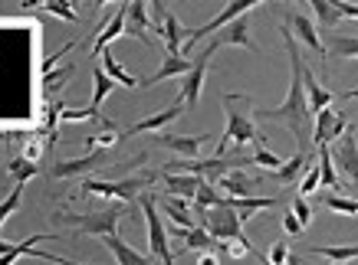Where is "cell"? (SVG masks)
I'll return each instance as SVG.
<instances>
[{"mask_svg":"<svg viewBox=\"0 0 358 265\" xmlns=\"http://www.w3.org/2000/svg\"><path fill=\"white\" fill-rule=\"evenodd\" d=\"M282 43H286V53H289V69H293V79H289V92H286V102L276 108H257L253 118H263V121H282V125L293 131L296 144L303 154H313V112H309V98H306V82H303V56H299V43H296L293 30L282 26Z\"/></svg>","mask_w":358,"mask_h":265,"instance_id":"obj_1","label":"cell"},{"mask_svg":"<svg viewBox=\"0 0 358 265\" xmlns=\"http://www.w3.org/2000/svg\"><path fill=\"white\" fill-rule=\"evenodd\" d=\"M224 102V112H227V128L220 135V144L214 151V158H227V148H243V144H257L263 138L257 125H253V98L243 96V92H227L220 98Z\"/></svg>","mask_w":358,"mask_h":265,"instance_id":"obj_2","label":"cell"},{"mask_svg":"<svg viewBox=\"0 0 358 265\" xmlns=\"http://www.w3.org/2000/svg\"><path fill=\"white\" fill-rule=\"evenodd\" d=\"M125 206H106V210H92V213H53V223L69 226L76 229V236H115L119 233V220L125 216Z\"/></svg>","mask_w":358,"mask_h":265,"instance_id":"obj_3","label":"cell"},{"mask_svg":"<svg viewBox=\"0 0 358 265\" xmlns=\"http://www.w3.org/2000/svg\"><path fill=\"white\" fill-rule=\"evenodd\" d=\"M158 174H138V177H125V181H83V193H96L106 200H119L125 206H135L141 200V190L152 187Z\"/></svg>","mask_w":358,"mask_h":265,"instance_id":"obj_4","label":"cell"},{"mask_svg":"<svg viewBox=\"0 0 358 265\" xmlns=\"http://www.w3.org/2000/svg\"><path fill=\"white\" fill-rule=\"evenodd\" d=\"M138 203H141V213H145V223H148V249H152V255L162 265H174V252L168 245L171 236H168V226L162 223V210H158L155 193H145Z\"/></svg>","mask_w":358,"mask_h":265,"instance_id":"obj_5","label":"cell"},{"mask_svg":"<svg viewBox=\"0 0 358 265\" xmlns=\"http://www.w3.org/2000/svg\"><path fill=\"white\" fill-rule=\"evenodd\" d=\"M201 226H204L207 233L214 236L220 245L230 243V239H240V236H243V220H240V213L234 210V206H227V200H224V206H214V210H207L204 220H201Z\"/></svg>","mask_w":358,"mask_h":265,"instance_id":"obj_6","label":"cell"},{"mask_svg":"<svg viewBox=\"0 0 358 265\" xmlns=\"http://www.w3.org/2000/svg\"><path fill=\"white\" fill-rule=\"evenodd\" d=\"M253 7H257L253 0H237V3H227V7H224V10H220L210 23H204V26H197V30H187L185 50L191 53V50H194V46H197L201 40H207V36H217V33L224 30V26H230V23L240 20V17H247V13L253 10Z\"/></svg>","mask_w":358,"mask_h":265,"instance_id":"obj_7","label":"cell"},{"mask_svg":"<svg viewBox=\"0 0 358 265\" xmlns=\"http://www.w3.org/2000/svg\"><path fill=\"white\" fill-rule=\"evenodd\" d=\"M348 118L336 108H326V112H319L315 115V131H313V148H329L332 141H338L342 135L348 131Z\"/></svg>","mask_w":358,"mask_h":265,"instance_id":"obj_8","label":"cell"},{"mask_svg":"<svg viewBox=\"0 0 358 265\" xmlns=\"http://www.w3.org/2000/svg\"><path fill=\"white\" fill-rule=\"evenodd\" d=\"M210 56H214V50L204 46L201 56L194 59V69H191V73L185 75V82H181V105L185 108H194L197 102H201V89H204V75H207V66H210Z\"/></svg>","mask_w":358,"mask_h":265,"instance_id":"obj_9","label":"cell"},{"mask_svg":"<svg viewBox=\"0 0 358 265\" xmlns=\"http://www.w3.org/2000/svg\"><path fill=\"white\" fill-rule=\"evenodd\" d=\"M336 170H342V177H345L352 187H358V141H355V125L348 128L345 135L338 138L336 144Z\"/></svg>","mask_w":358,"mask_h":265,"instance_id":"obj_10","label":"cell"},{"mask_svg":"<svg viewBox=\"0 0 358 265\" xmlns=\"http://www.w3.org/2000/svg\"><path fill=\"white\" fill-rule=\"evenodd\" d=\"M207 46H210L214 53H217L220 46H240V50H250V53H260V46L250 40V13L247 17H240V20H234L230 26H224V30L207 43Z\"/></svg>","mask_w":358,"mask_h":265,"instance_id":"obj_11","label":"cell"},{"mask_svg":"<svg viewBox=\"0 0 358 265\" xmlns=\"http://www.w3.org/2000/svg\"><path fill=\"white\" fill-rule=\"evenodd\" d=\"M109 151H89L86 158H73V160H59V164H53V170H50V177H56V181H63V177H79V174H89V170L102 167V164H109Z\"/></svg>","mask_w":358,"mask_h":265,"instance_id":"obj_12","label":"cell"},{"mask_svg":"<svg viewBox=\"0 0 358 265\" xmlns=\"http://www.w3.org/2000/svg\"><path fill=\"white\" fill-rule=\"evenodd\" d=\"M155 141H158L162 148L174 151V154H181L185 160H197L201 144H207V141H210V135H207V131H201V135H168V131H162V135H155Z\"/></svg>","mask_w":358,"mask_h":265,"instance_id":"obj_13","label":"cell"},{"mask_svg":"<svg viewBox=\"0 0 358 265\" xmlns=\"http://www.w3.org/2000/svg\"><path fill=\"white\" fill-rule=\"evenodd\" d=\"M286 26L293 30V36H299V43H306V46H309V50H313V53L326 63L329 46L319 40V30H315V23L309 20L306 13H289V17H286Z\"/></svg>","mask_w":358,"mask_h":265,"instance_id":"obj_14","label":"cell"},{"mask_svg":"<svg viewBox=\"0 0 358 265\" xmlns=\"http://www.w3.org/2000/svg\"><path fill=\"white\" fill-rule=\"evenodd\" d=\"M185 112L187 108L181 105V98H178L171 108H164V112H158V115H148V118H141V121H135V125H129L125 131H122V141L131 138V135H141V131H162V128H168L174 118H181Z\"/></svg>","mask_w":358,"mask_h":265,"instance_id":"obj_15","label":"cell"},{"mask_svg":"<svg viewBox=\"0 0 358 265\" xmlns=\"http://www.w3.org/2000/svg\"><path fill=\"white\" fill-rule=\"evenodd\" d=\"M148 30H152V7H148L145 0H131L129 17H125V33L135 36V40H141V43H152Z\"/></svg>","mask_w":358,"mask_h":265,"instance_id":"obj_16","label":"cell"},{"mask_svg":"<svg viewBox=\"0 0 358 265\" xmlns=\"http://www.w3.org/2000/svg\"><path fill=\"white\" fill-rule=\"evenodd\" d=\"M313 158H315V154H303V151H296L293 158L286 160L280 170H270V177H273L276 183H282V187H289V183H299V181L306 177V170L315 164Z\"/></svg>","mask_w":358,"mask_h":265,"instance_id":"obj_17","label":"cell"},{"mask_svg":"<svg viewBox=\"0 0 358 265\" xmlns=\"http://www.w3.org/2000/svg\"><path fill=\"white\" fill-rule=\"evenodd\" d=\"M125 17H129V3H122L119 10H115V17H112V20L96 33V40H92V56H102L112 46V43H115L122 33H125Z\"/></svg>","mask_w":358,"mask_h":265,"instance_id":"obj_18","label":"cell"},{"mask_svg":"<svg viewBox=\"0 0 358 265\" xmlns=\"http://www.w3.org/2000/svg\"><path fill=\"white\" fill-rule=\"evenodd\" d=\"M162 36H164V56H185L187 30L181 26V20L171 10L164 13V20H162Z\"/></svg>","mask_w":358,"mask_h":265,"instance_id":"obj_19","label":"cell"},{"mask_svg":"<svg viewBox=\"0 0 358 265\" xmlns=\"http://www.w3.org/2000/svg\"><path fill=\"white\" fill-rule=\"evenodd\" d=\"M194 69V59H187V56H164V63L158 73H152L148 79H141V89H152V85L164 82V79H174V75H187Z\"/></svg>","mask_w":358,"mask_h":265,"instance_id":"obj_20","label":"cell"},{"mask_svg":"<svg viewBox=\"0 0 358 265\" xmlns=\"http://www.w3.org/2000/svg\"><path fill=\"white\" fill-rule=\"evenodd\" d=\"M303 82H306V98H309V112H313V115H319V112L332 108V98H336V96H332L326 85L319 82V79H315L309 66L303 69Z\"/></svg>","mask_w":358,"mask_h":265,"instance_id":"obj_21","label":"cell"},{"mask_svg":"<svg viewBox=\"0 0 358 265\" xmlns=\"http://www.w3.org/2000/svg\"><path fill=\"white\" fill-rule=\"evenodd\" d=\"M162 177L168 197H181V200H194L204 183V177H194V174H162Z\"/></svg>","mask_w":358,"mask_h":265,"instance_id":"obj_22","label":"cell"},{"mask_svg":"<svg viewBox=\"0 0 358 265\" xmlns=\"http://www.w3.org/2000/svg\"><path fill=\"white\" fill-rule=\"evenodd\" d=\"M158 206H162V213L171 220V226H181V229H194V216H191V206H187V200H181V197H168L164 193L162 200H158Z\"/></svg>","mask_w":358,"mask_h":265,"instance_id":"obj_23","label":"cell"},{"mask_svg":"<svg viewBox=\"0 0 358 265\" xmlns=\"http://www.w3.org/2000/svg\"><path fill=\"white\" fill-rule=\"evenodd\" d=\"M102 243H106V249L115 255V262H119V265H152V259H148V255H141L138 249H131V245L125 243L119 233H115V236H102Z\"/></svg>","mask_w":358,"mask_h":265,"instance_id":"obj_24","label":"cell"},{"mask_svg":"<svg viewBox=\"0 0 358 265\" xmlns=\"http://www.w3.org/2000/svg\"><path fill=\"white\" fill-rule=\"evenodd\" d=\"M217 183H220V190H224V197L243 200V197H250L253 183H260V181H257V177H247V170H230V174H224Z\"/></svg>","mask_w":358,"mask_h":265,"instance_id":"obj_25","label":"cell"},{"mask_svg":"<svg viewBox=\"0 0 358 265\" xmlns=\"http://www.w3.org/2000/svg\"><path fill=\"white\" fill-rule=\"evenodd\" d=\"M280 203V197H243V200H234V197H227V206H234V210L240 213V220L247 223L250 216H257L260 210H270V206H276Z\"/></svg>","mask_w":358,"mask_h":265,"instance_id":"obj_26","label":"cell"},{"mask_svg":"<svg viewBox=\"0 0 358 265\" xmlns=\"http://www.w3.org/2000/svg\"><path fill=\"white\" fill-rule=\"evenodd\" d=\"M99 59H102V69H106V75H109L115 85H125V89H138V85H141L135 75L122 69V63L115 59V53H112V50H106V53L99 56Z\"/></svg>","mask_w":358,"mask_h":265,"instance_id":"obj_27","label":"cell"},{"mask_svg":"<svg viewBox=\"0 0 358 265\" xmlns=\"http://www.w3.org/2000/svg\"><path fill=\"white\" fill-rule=\"evenodd\" d=\"M112 92H115V82L106 75V69H102V66H92V102H89V108H92V112H99V105H102Z\"/></svg>","mask_w":358,"mask_h":265,"instance_id":"obj_28","label":"cell"},{"mask_svg":"<svg viewBox=\"0 0 358 265\" xmlns=\"http://www.w3.org/2000/svg\"><path fill=\"white\" fill-rule=\"evenodd\" d=\"M315 164H319V174H322V187H329V190L336 193L342 183H338V170H336V164H332V151L315 148Z\"/></svg>","mask_w":358,"mask_h":265,"instance_id":"obj_29","label":"cell"},{"mask_svg":"<svg viewBox=\"0 0 358 265\" xmlns=\"http://www.w3.org/2000/svg\"><path fill=\"white\" fill-rule=\"evenodd\" d=\"M224 200H227V197H220V193L214 190V183L204 181V183H201V190H197V197H194V213H197V220H204L207 210H214V206H224Z\"/></svg>","mask_w":358,"mask_h":265,"instance_id":"obj_30","label":"cell"},{"mask_svg":"<svg viewBox=\"0 0 358 265\" xmlns=\"http://www.w3.org/2000/svg\"><path fill=\"white\" fill-rule=\"evenodd\" d=\"M329 56L336 59H358V36H329Z\"/></svg>","mask_w":358,"mask_h":265,"instance_id":"obj_31","label":"cell"},{"mask_svg":"<svg viewBox=\"0 0 358 265\" xmlns=\"http://www.w3.org/2000/svg\"><path fill=\"white\" fill-rule=\"evenodd\" d=\"M313 255H322L329 262H352L358 259V245H313Z\"/></svg>","mask_w":358,"mask_h":265,"instance_id":"obj_32","label":"cell"},{"mask_svg":"<svg viewBox=\"0 0 358 265\" xmlns=\"http://www.w3.org/2000/svg\"><path fill=\"white\" fill-rule=\"evenodd\" d=\"M309 7L315 10V17H319V26H322V30H332V26H338V20H342L338 3H329V0H313Z\"/></svg>","mask_w":358,"mask_h":265,"instance_id":"obj_33","label":"cell"},{"mask_svg":"<svg viewBox=\"0 0 358 265\" xmlns=\"http://www.w3.org/2000/svg\"><path fill=\"white\" fill-rule=\"evenodd\" d=\"M7 174L13 177V183H27V181H33V177L40 174V164H33V160H27L20 154V158H10V164H7Z\"/></svg>","mask_w":358,"mask_h":265,"instance_id":"obj_34","label":"cell"},{"mask_svg":"<svg viewBox=\"0 0 358 265\" xmlns=\"http://www.w3.org/2000/svg\"><path fill=\"white\" fill-rule=\"evenodd\" d=\"M322 206L342 216H358V200H348L342 193H322Z\"/></svg>","mask_w":358,"mask_h":265,"instance_id":"obj_35","label":"cell"},{"mask_svg":"<svg viewBox=\"0 0 358 265\" xmlns=\"http://www.w3.org/2000/svg\"><path fill=\"white\" fill-rule=\"evenodd\" d=\"M253 164H257V167H266V170H280L286 160L276 158V154L266 148V141L260 138V141H257V151H253Z\"/></svg>","mask_w":358,"mask_h":265,"instance_id":"obj_36","label":"cell"},{"mask_svg":"<svg viewBox=\"0 0 358 265\" xmlns=\"http://www.w3.org/2000/svg\"><path fill=\"white\" fill-rule=\"evenodd\" d=\"M50 148V141H46V135H40V131H33L30 138H27V144H23V158L33 160V164H40V158H43V151Z\"/></svg>","mask_w":358,"mask_h":265,"instance_id":"obj_37","label":"cell"},{"mask_svg":"<svg viewBox=\"0 0 358 265\" xmlns=\"http://www.w3.org/2000/svg\"><path fill=\"white\" fill-rule=\"evenodd\" d=\"M220 249H224L230 259H247V255H257V249H253V243H250L247 236H240V239H230V243H224Z\"/></svg>","mask_w":358,"mask_h":265,"instance_id":"obj_38","label":"cell"},{"mask_svg":"<svg viewBox=\"0 0 358 265\" xmlns=\"http://www.w3.org/2000/svg\"><path fill=\"white\" fill-rule=\"evenodd\" d=\"M20 200H23V183H17V187L10 190V197H3V200H0V226L7 223V216L20 206Z\"/></svg>","mask_w":358,"mask_h":265,"instance_id":"obj_39","label":"cell"},{"mask_svg":"<svg viewBox=\"0 0 358 265\" xmlns=\"http://www.w3.org/2000/svg\"><path fill=\"white\" fill-rule=\"evenodd\" d=\"M322 187V174H319V164H313V167L306 170V177L299 181V197H309V193H315Z\"/></svg>","mask_w":358,"mask_h":265,"instance_id":"obj_40","label":"cell"},{"mask_svg":"<svg viewBox=\"0 0 358 265\" xmlns=\"http://www.w3.org/2000/svg\"><path fill=\"white\" fill-rule=\"evenodd\" d=\"M289 210L296 213V220H299L303 226L313 223V206L306 203V197H299V193H296V197H293V206H289Z\"/></svg>","mask_w":358,"mask_h":265,"instance_id":"obj_41","label":"cell"},{"mask_svg":"<svg viewBox=\"0 0 358 265\" xmlns=\"http://www.w3.org/2000/svg\"><path fill=\"white\" fill-rule=\"evenodd\" d=\"M266 259H270L273 265H289V259H293V255H289V245H286V243H273Z\"/></svg>","mask_w":358,"mask_h":265,"instance_id":"obj_42","label":"cell"},{"mask_svg":"<svg viewBox=\"0 0 358 265\" xmlns=\"http://www.w3.org/2000/svg\"><path fill=\"white\" fill-rule=\"evenodd\" d=\"M43 10L56 13V17H63V20H69V23H76V20H79V13L73 10L69 3H43Z\"/></svg>","mask_w":358,"mask_h":265,"instance_id":"obj_43","label":"cell"},{"mask_svg":"<svg viewBox=\"0 0 358 265\" xmlns=\"http://www.w3.org/2000/svg\"><path fill=\"white\" fill-rule=\"evenodd\" d=\"M282 229H286V236H303V229L306 226L296 220V213L293 210H286L282 213Z\"/></svg>","mask_w":358,"mask_h":265,"instance_id":"obj_44","label":"cell"},{"mask_svg":"<svg viewBox=\"0 0 358 265\" xmlns=\"http://www.w3.org/2000/svg\"><path fill=\"white\" fill-rule=\"evenodd\" d=\"M197 265H220V255L217 252H201L197 255Z\"/></svg>","mask_w":358,"mask_h":265,"instance_id":"obj_45","label":"cell"},{"mask_svg":"<svg viewBox=\"0 0 358 265\" xmlns=\"http://www.w3.org/2000/svg\"><path fill=\"white\" fill-rule=\"evenodd\" d=\"M338 10H342V17H352V20H358V3H338Z\"/></svg>","mask_w":358,"mask_h":265,"instance_id":"obj_46","label":"cell"},{"mask_svg":"<svg viewBox=\"0 0 358 265\" xmlns=\"http://www.w3.org/2000/svg\"><path fill=\"white\" fill-rule=\"evenodd\" d=\"M338 98H342V102H355V98H358V89H348V92H342Z\"/></svg>","mask_w":358,"mask_h":265,"instance_id":"obj_47","label":"cell"},{"mask_svg":"<svg viewBox=\"0 0 358 265\" xmlns=\"http://www.w3.org/2000/svg\"><path fill=\"white\" fill-rule=\"evenodd\" d=\"M260 265H273V262H270V259H263V255H260Z\"/></svg>","mask_w":358,"mask_h":265,"instance_id":"obj_48","label":"cell"},{"mask_svg":"<svg viewBox=\"0 0 358 265\" xmlns=\"http://www.w3.org/2000/svg\"><path fill=\"white\" fill-rule=\"evenodd\" d=\"M332 265H345V262H332Z\"/></svg>","mask_w":358,"mask_h":265,"instance_id":"obj_49","label":"cell"}]
</instances>
